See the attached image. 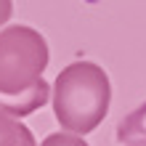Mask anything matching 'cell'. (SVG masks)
I'll list each match as a JSON object with an SVG mask.
<instances>
[{"mask_svg": "<svg viewBox=\"0 0 146 146\" xmlns=\"http://www.w3.org/2000/svg\"><path fill=\"white\" fill-rule=\"evenodd\" d=\"M48 42L27 24L0 29V111L27 117L50 98V85L42 80L48 66Z\"/></svg>", "mask_w": 146, "mask_h": 146, "instance_id": "obj_1", "label": "cell"}, {"mask_svg": "<svg viewBox=\"0 0 146 146\" xmlns=\"http://www.w3.org/2000/svg\"><path fill=\"white\" fill-rule=\"evenodd\" d=\"M111 104V82L104 66L72 61L53 82V114L69 133L88 135L104 122Z\"/></svg>", "mask_w": 146, "mask_h": 146, "instance_id": "obj_2", "label": "cell"}, {"mask_svg": "<svg viewBox=\"0 0 146 146\" xmlns=\"http://www.w3.org/2000/svg\"><path fill=\"white\" fill-rule=\"evenodd\" d=\"M117 138L125 146H146V101L119 122Z\"/></svg>", "mask_w": 146, "mask_h": 146, "instance_id": "obj_3", "label": "cell"}, {"mask_svg": "<svg viewBox=\"0 0 146 146\" xmlns=\"http://www.w3.org/2000/svg\"><path fill=\"white\" fill-rule=\"evenodd\" d=\"M0 146H35V135L19 117L0 111Z\"/></svg>", "mask_w": 146, "mask_h": 146, "instance_id": "obj_4", "label": "cell"}, {"mask_svg": "<svg viewBox=\"0 0 146 146\" xmlns=\"http://www.w3.org/2000/svg\"><path fill=\"white\" fill-rule=\"evenodd\" d=\"M40 146H88V143H85L82 135L66 130V133H53V135H48Z\"/></svg>", "mask_w": 146, "mask_h": 146, "instance_id": "obj_5", "label": "cell"}, {"mask_svg": "<svg viewBox=\"0 0 146 146\" xmlns=\"http://www.w3.org/2000/svg\"><path fill=\"white\" fill-rule=\"evenodd\" d=\"M11 13H13V3H11V0H0V27L8 24Z\"/></svg>", "mask_w": 146, "mask_h": 146, "instance_id": "obj_6", "label": "cell"}]
</instances>
